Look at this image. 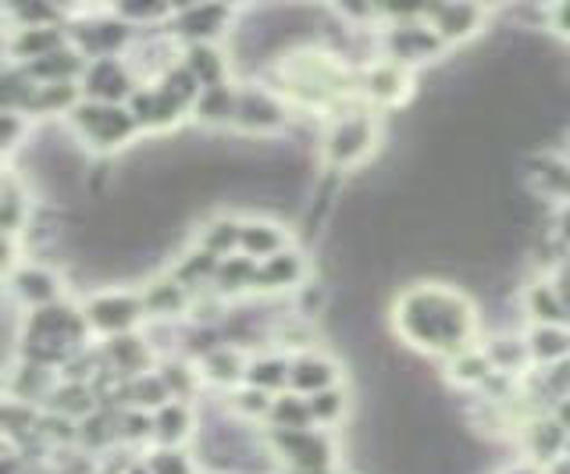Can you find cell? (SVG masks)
I'll return each instance as SVG.
<instances>
[{
    "instance_id": "5bb4252c",
    "label": "cell",
    "mask_w": 570,
    "mask_h": 474,
    "mask_svg": "<svg viewBox=\"0 0 570 474\" xmlns=\"http://www.w3.org/2000/svg\"><path fill=\"white\" fill-rule=\"evenodd\" d=\"M521 310L531 325H570V314L560 300L557 286L549 283V275H534L521 289Z\"/></svg>"
},
{
    "instance_id": "3957f363",
    "label": "cell",
    "mask_w": 570,
    "mask_h": 474,
    "mask_svg": "<svg viewBox=\"0 0 570 474\" xmlns=\"http://www.w3.org/2000/svg\"><path fill=\"white\" fill-rule=\"evenodd\" d=\"M71 129L94 150H118L139 132L136 115L125 103H100V100H79L68 115Z\"/></svg>"
},
{
    "instance_id": "ba28073f",
    "label": "cell",
    "mask_w": 570,
    "mask_h": 474,
    "mask_svg": "<svg viewBox=\"0 0 570 474\" xmlns=\"http://www.w3.org/2000/svg\"><path fill=\"white\" fill-rule=\"evenodd\" d=\"M272 446L285 464H293L303 474H321L332 467L335 446L328 432L296 428V432H272Z\"/></svg>"
},
{
    "instance_id": "9c48e42d",
    "label": "cell",
    "mask_w": 570,
    "mask_h": 474,
    "mask_svg": "<svg viewBox=\"0 0 570 474\" xmlns=\"http://www.w3.org/2000/svg\"><path fill=\"white\" fill-rule=\"evenodd\" d=\"M521 450H524V461L539 464V467H549L552 461H560V456L570 450V432L557 417V411H534L531 417H524Z\"/></svg>"
},
{
    "instance_id": "60d3db41",
    "label": "cell",
    "mask_w": 570,
    "mask_h": 474,
    "mask_svg": "<svg viewBox=\"0 0 570 474\" xmlns=\"http://www.w3.org/2000/svg\"><path fill=\"white\" fill-rule=\"evenodd\" d=\"M26 210H29L26 207V192L18 189L14 179H8V186H4V228H8V236L18 233V225H22Z\"/></svg>"
},
{
    "instance_id": "44dd1931",
    "label": "cell",
    "mask_w": 570,
    "mask_h": 474,
    "mask_svg": "<svg viewBox=\"0 0 570 474\" xmlns=\"http://www.w3.org/2000/svg\"><path fill=\"white\" fill-rule=\"evenodd\" d=\"M481 349H485V357L495 367V375H503V378H517L531 367L528 339L517 336V332H499V336H492Z\"/></svg>"
},
{
    "instance_id": "f1b7e54d",
    "label": "cell",
    "mask_w": 570,
    "mask_h": 474,
    "mask_svg": "<svg viewBox=\"0 0 570 474\" xmlns=\"http://www.w3.org/2000/svg\"><path fill=\"white\" fill-rule=\"evenodd\" d=\"M236 103H239V90L236 86H210V90L200 93L196 100V121H204V126H232L236 121Z\"/></svg>"
},
{
    "instance_id": "f35d334b",
    "label": "cell",
    "mask_w": 570,
    "mask_h": 474,
    "mask_svg": "<svg viewBox=\"0 0 570 474\" xmlns=\"http://www.w3.org/2000/svg\"><path fill=\"white\" fill-rule=\"evenodd\" d=\"M150 474H196L193 467V456L183 446H160L154 450L147 461H142Z\"/></svg>"
},
{
    "instance_id": "52a82bcc",
    "label": "cell",
    "mask_w": 570,
    "mask_h": 474,
    "mask_svg": "<svg viewBox=\"0 0 570 474\" xmlns=\"http://www.w3.org/2000/svg\"><path fill=\"white\" fill-rule=\"evenodd\" d=\"M524 182L534 200L563 207L570 204V154L567 150H539L524 161Z\"/></svg>"
},
{
    "instance_id": "ee69618b",
    "label": "cell",
    "mask_w": 570,
    "mask_h": 474,
    "mask_svg": "<svg viewBox=\"0 0 570 474\" xmlns=\"http://www.w3.org/2000/svg\"><path fill=\"white\" fill-rule=\"evenodd\" d=\"M549 29H552V37H560L563 43H570V4H552L549 8Z\"/></svg>"
},
{
    "instance_id": "e0dca14e",
    "label": "cell",
    "mask_w": 570,
    "mask_h": 474,
    "mask_svg": "<svg viewBox=\"0 0 570 474\" xmlns=\"http://www.w3.org/2000/svg\"><path fill=\"white\" fill-rule=\"evenodd\" d=\"M129 111L136 115L139 129H168L183 118V103H178L165 86H150V90H136L129 100Z\"/></svg>"
},
{
    "instance_id": "bcb514c9",
    "label": "cell",
    "mask_w": 570,
    "mask_h": 474,
    "mask_svg": "<svg viewBox=\"0 0 570 474\" xmlns=\"http://www.w3.org/2000/svg\"><path fill=\"white\" fill-rule=\"evenodd\" d=\"M499 474H546V467L531 464V461H517V464L503 467V471H499Z\"/></svg>"
},
{
    "instance_id": "f6af8a7d",
    "label": "cell",
    "mask_w": 570,
    "mask_h": 474,
    "mask_svg": "<svg viewBox=\"0 0 570 474\" xmlns=\"http://www.w3.org/2000/svg\"><path fill=\"white\" fill-rule=\"evenodd\" d=\"M552 236H557L563 250H570V204H563L557 210V218H552Z\"/></svg>"
},
{
    "instance_id": "b9f144b4",
    "label": "cell",
    "mask_w": 570,
    "mask_h": 474,
    "mask_svg": "<svg viewBox=\"0 0 570 474\" xmlns=\"http://www.w3.org/2000/svg\"><path fill=\"white\" fill-rule=\"evenodd\" d=\"M546 275H549V283L557 286L560 300H563V307L570 314V250H563V257L552 260V265L546 268Z\"/></svg>"
},
{
    "instance_id": "484cf974",
    "label": "cell",
    "mask_w": 570,
    "mask_h": 474,
    "mask_svg": "<svg viewBox=\"0 0 570 474\" xmlns=\"http://www.w3.org/2000/svg\"><path fill=\"white\" fill-rule=\"evenodd\" d=\"M183 65L204 90H210V86H228V58L214 43H189Z\"/></svg>"
},
{
    "instance_id": "d590c367",
    "label": "cell",
    "mask_w": 570,
    "mask_h": 474,
    "mask_svg": "<svg viewBox=\"0 0 570 474\" xmlns=\"http://www.w3.org/2000/svg\"><path fill=\"white\" fill-rule=\"evenodd\" d=\"M289 372H293V361L285 357H261L249 364L246 382L254 385L261 393H272V389H285L289 385Z\"/></svg>"
},
{
    "instance_id": "8fae6325",
    "label": "cell",
    "mask_w": 570,
    "mask_h": 474,
    "mask_svg": "<svg viewBox=\"0 0 570 474\" xmlns=\"http://www.w3.org/2000/svg\"><path fill=\"white\" fill-rule=\"evenodd\" d=\"M421 19L432 26V32L442 43H468L478 37L481 26L489 19V8L481 4H435L421 11Z\"/></svg>"
},
{
    "instance_id": "277c9868",
    "label": "cell",
    "mask_w": 570,
    "mask_h": 474,
    "mask_svg": "<svg viewBox=\"0 0 570 474\" xmlns=\"http://www.w3.org/2000/svg\"><path fill=\"white\" fill-rule=\"evenodd\" d=\"M285 93H293L303 103H328L335 93H343L346 72L328 55L317 50H296L282 61Z\"/></svg>"
},
{
    "instance_id": "e575fe53",
    "label": "cell",
    "mask_w": 570,
    "mask_h": 474,
    "mask_svg": "<svg viewBox=\"0 0 570 474\" xmlns=\"http://www.w3.org/2000/svg\"><path fill=\"white\" fill-rule=\"evenodd\" d=\"M254 278H257V260H249V257H225L218 275H214V286H218L222 296H228V293L254 289Z\"/></svg>"
},
{
    "instance_id": "ac0fdd59",
    "label": "cell",
    "mask_w": 570,
    "mask_h": 474,
    "mask_svg": "<svg viewBox=\"0 0 570 474\" xmlns=\"http://www.w3.org/2000/svg\"><path fill=\"white\" fill-rule=\"evenodd\" d=\"M531 364L539 367H560L570 361V325H531L524 332Z\"/></svg>"
},
{
    "instance_id": "ffe728a7",
    "label": "cell",
    "mask_w": 570,
    "mask_h": 474,
    "mask_svg": "<svg viewBox=\"0 0 570 474\" xmlns=\"http://www.w3.org/2000/svg\"><path fill=\"white\" fill-rule=\"evenodd\" d=\"M307 278V260H303L296 250H282L275 257H267L257 265V278L254 289L257 293H275V289H289L299 286Z\"/></svg>"
},
{
    "instance_id": "c3c4849f",
    "label": "cell",
    "mask_w": 570,
    "mask_h": 474,
    "mask_svg": "<svg viewBox=\"0 0 570 474\" xmlns=\"http://www.w3.org/2000/svg\"><path fill=\"white\" fill-rule=\"evenodd\" d=\"M567 154H570V144H567Z\"/></svg>"
},
{
    "instance_id": "7bdbcfd3",
    "label": "cell",
    "mask_w": 570,
    "mask_h": 474,
    "mask_svg": "<svg viewBox=\"0 0 570 474\" xmlns=\"http://www.w3.org/2000/svg\"><path fill=\"white\" fill-rule=\"evenodd\" d=\"M171 8L165 4H154V8H142V4H121L118 8V19L121 22H132V19H168Z\"/></svg>"
},
{
    "instance_id": "7dc6e473",
    "label": "cell",
    "mask_w": 570,
    "mask_h": 474,
    "mask_svg": "<svg viewBox=\"0 0 570 474\" xmlns=\"http://www.w3.org/2000/svg\"><path fill=\"white\" fill-rule=\"evenodd\" d=\"M546 474H570V453H563L560 461H552V464L546 467Z\"/></svg>"
},
{
    "instance_id": "8d00e7d4",
    "label": "cell",
    "mask_w": 570,
    "mask_h": 474,
    "mask_svg": "<svg viewBox=\"0 0 570 474\" xmlns=\"http://www.w3.org/2000/svg\"><path fill=\"white\" fill-rule=\"evenodd\" d=\"M239 233H243V221H236V218H214L200 233V247L210 250L214 257H225L232 250H239Z\"/></svg>"
},
{
    "instance_id": "d6a6232c",
    "label": "cell",
    "mask_w": 570,
    "mask_h": 474,
    "mask_svg": "<svg viewBox=\"0 0 570 474\" xmlns=\"http://www.w3.org/2000/svg\"><path fill=\"white\" fill-rule=\"evenodd\" d=\"M272 425L275 432H296V428H311L314 417H311V403L307 396L299 393H282L275 403H272Z\"/></svg>"
},
{
    "instance_id": "7a4b0ae2",
    "label": "cell",
    "mask_w": 570,
    "mask_h": 474,
    "mask_svg": "<svg viewBox=\"0 0 570 474\" xmlns=\"http://www.w3.org/2000/svg\"><path fill=\"white\" fill-rule=\"evenodd\" d=\"M89 332L86 314L68 304H50L29 314L26 322V357L32 364H61L71 354H79L82 336Z\"/></svg>"
},
{
    "instance_id": "4316f807",
    "label": "cell",
    "mask_w": 570,
    "mask_h": 474,
    "mask_svg": "<svg viewBox=\"0 0 570 474\" xmlns=\"http://www.w3.org/2000/svg\"><path fill=\"white\" fill-rule=\"evenodd\" d=\"M68 47L65 43V32L58 26H36V29H14V40H11V55L18 61H40L53 50Z\"/></svg>"
},
{
    "instance_id": "74e56055",
    "label": "cell",
    "mask_w": 570,
    "mask_h": 474,
    "mask_svg": "<svg viewBox=\"0 0 570 474\" xmlns=\"http://www.w3.org/2000/svg\"><path fill=\"white\" fill-rule=\"evenodd\" d=\"M53 411L65 414V417H86L94 414V393H89V385L82 382H65L53 389Z\"/></svg>"
},
{
    "instance_id": "7402d4cb",
    "label": "cell",
    "mask_w": 570,
    "mask_h": 474,
    "mask_svg": "<svg viewBox=\"0 0 570 474\" xmlns=\"http://www.w3.org/2000/svg\"><path fill=\"white\" fill-rule=\"evenodd\" d=\"M361 90L367 100L374 103H400L406 97V68L396 61H379V65H367V72L361 79Z\"/></svg>"
},
{
    "instance_id": "8992f818",
    "label": "cell",
    "mask_w": 570,
    "mask_h": 474,
    "mask_svg": "<svg viewBox=\"0 0 570 474\" xmlns=\"http://www.w3.org/2000/svg\"><path fill=\"white\" fill-rule=\"evenodd\" d=\"M86 325L100 332V336L115 339V336H129L139 325V318H147V307H142V296L129 289H100L86 300L82 307Z\"/></svg>"
},
{
    "instance_id": "4fadbf2b",
    "label": "cell",
    "mask_w": 570,
    "mask_h": 474,
    "mask_svg": "<svg viewBox=\"0 0 570 474\" xmlns=\"http://www.w3.org/2000/svg\"><path fill=\"white\" fill-rule=\"evenodd\" d=\"M445 43L432 32V26H428L421 14H414V19H406L400 26L389 29V55L396 65H417V61H432V55H439Z\"/></svg>"
},
{
    "instance_id": "f546056e",
    "label": "cell",
    "mask_w": 570,
    "mask_h": 474,
    "mask_svg": "<svg viewBox=\"0 0 570 474\" xmlns=\"http://www.w3.org/2000/svg\"><path fill=\"white\" fill-rule=\"evenodd\" d=\"M186 286H178L175 278H154V283L142 289V307L154 318H178L186 310Z\"/></svg>"
},
{
    "instance_id": "5b68a950",
    "label": "cell",
    "mask_w": 570,
    "mask_h": 474,
    "mask_svg": "<svg viewBox=\"0 0 570 474\" xmlns=\"http://www.w3.org/2000/svg\"><path fill=\"white\" fill-rule=\"evenodd\" d=\"M374 147H379V126H374L371 111L338 115L325 129V139H321V154H325V161L335 168L361 165L364 157H371Z\"/></svg>"
},
{
    "instance_id": "603a6c76",
    "label": "cell",
    "mask_w": 570,
    "mask_h": 474,
    "mask_svg": "<svg viewBox=\"0 0 570 474\" xmlns=\"http://www.w3.org/2000/svg\"><path fill=\"white\" fill-rule=\"evenodd\" d=\"M129 40V22H89L76 32V50L86 58H115L118 55V47Z\"/></svg>"
},
{
    "instance_id": "6da1fadb",
    "label": "cell",
    "mask_w": 570,
    "mask_h": 474,
    "mask_svg": "<svg viewBox=\"0 0 570 474\" xmlns=\"http://www.w3.org/2000/svg\"><path fill=\"white\" fill-rule=\"evenodd\" d=\"M396 332L424 354L456 357L471 349L478 332L474 304L445 283L410 286L396 300Z\"/></svg>"
},
{
    "instance_id": "ab89813d",
    "label": "cell",
    "mask_w": 570,
    "mask_h": 474,
    "mask_svg": "<svg viewBox=\"0 0 570 474\" xmlns=\"http://www.w3.org/2000/svg\"><path fill=\"white\" fill-rule=\"evenodd\" d=\"M307 403H311V417L317 421V425H338L346 414V393L338 389V385H332V389H325V393L307 396Z\"/></svg>"
},
{
    "instance_id": "2e32d148",
    "label": "cell",
    "mask_w": 570,
    "mask_h": 474,
    "mask_svg": "<svg viewBox=\"0 0 570 474\" xmlns=\"http://www.w3.org/2000/svg\"><path fill=\"white\" fill-rule=\"evenodd\" d=\"M11 289H14V296H18V300H22L26 307L40 310V307L58 304V296H61V278L53 275L50 268H43V265H22V268H14V271H11Z\"/></svg>"
},
{
    "instance_id": "30bf717a",
    "label": "cell",
    "mask_w": 570,
    "mask_h": 474,
    "mask_svg": "<svg viewBox=\"0 0 570 474\" xmlns=\"http://www.w3.org/2000/svg\"><path fill=\"white\" fill-rule=\"evenodd\" d=\"M82 93L86 100H100V103H121L136 97V79L132 68L121 58H100L89 61L82 72Z\"/></svg>"
},
{
    "instance_id": "7c38bea8",
    "label": "cell",
    "mask_w": 570,
    "mask_h": 474,
    "mask_svg": "<svg viewBox=\"0 0 570 474\" xmlns=\"http://www.w3.org/2000/svg\"><path fill=\"white\" fill-rule=\"evenodd\" d=\"M236 129L243 132H275L285 126V103L272 93L261 90V86H243L239 90V103H236Z\"/></svg>"
},
{
    "instance_id": "d6986e66",
    "label": "cell",
    "mask_w": 570,
    "mask_h": 474,
    "mask_svg": "<svg viewBox=\"0 0 570 474\" xmlns=\"http://www.w3.org/2000/svg\"><path fill=\"white\" fill-rule=\"evenodd\" d=\"M282 250H289V236L278 221H267V218H249L243 221V233H239V254L249 260H267Z\"/></svg>"
},
{
    "instance_id": "1f68e13d",
    "label": "cell",
    "mask_w": 570,
    "mask_h": 474,
    "mask_svg": "<svg viewBox=\"0 0 570 474\" xmlns=\"http://www.w3.org/2000/svg\"><path fill=\"white\" fill-rule=\"evenodd\" d=\"M249 372V364L243 361L239 349H232V346H214L207 349V357H204V375L210 382H218V385H236L239 378H246Z\"/></svg>"
},
{
    "instance_id": "4dcf8cb0",
    "label": "cell",
    "mask_w": 570,
    "mask_h": 474,
    "mask_svg": "<svg viewBox=\"0 0 570 474\" xmlns=\"http://www.w3.org/2000/svg\"><path fill=\"white\" fill-rule=\"evenodd\" d=\"M450 378L460 385H471V389H485V385L495 378V367L489 364L485 349H463V354L450 357Z\"/></svg>"
},
{
    "instance_id": "cb8c5ba5",
    "label": "cell",
    "mask_w": 570,
    "mask_h": 474,
    "mask_svg": "<svg viewBox=\"0 0 570 474\" xmlns=\"http://www.w3.org/2000/svg\"><path fill=\"white\" fill-rule=\"evenodd\" d=\"M335 378H338V367L325 354H299L289 372V389H296L303 396H314V393L332 389Z\"/></svg>"
},
{
    "instance_id": "83f0119b",
    "label": "cell",
    "mask_w": 570,
    "mask_h": 474,
    "mask_svg": "<svg viewBox=\"0 0 570 474\" xmlns=\"http://www.w3.org/2000/svg\"><path fill=\"white\" fill-rule=\"evenodd\" d=\"M150 421H154V438L160 446H183L193 432V411L186 407V399L165 403Z\"/></svg>"
},
{
    "instance_id": "836d02e7",
    "label": "cell",
    "mask_w": 570,
    "mask_h": 474,
    "mask_svg": "<svg viewBox=\"0 0 570 474\" xmlns=\"http://www.w3.org/2000/svg\"><path fill=\"white\" fill-rule=\"evenodd\" d=\"M125 393H129V403H132L136 411H142V414H147V411L157 414L160 407H165V403H171V393H168V385H165V378H160V375L129 378V389H125Z\"/></svg>"
},
{
    "instance_id": "9a60e30c",
    "label": "cell",
    "mask_w": 570,
    "mask_h": 474,
    "mask_svg": "<svg viewBox=\"0 0 570 474\" xmlns=\"http://www.w3.org/2000/svg\"><path fill=\"white\" fill-rule=\"evenodd\" d=\"M236 19L228 8L222 4H196V8H183L171 14V26L178 37H186L189 43H210L214 37H222V32L228 29V22Z\"/></svg>"
},
{
    "instance_id": "d4e9b609",
    "label": "cell",
    "mask_w": 570,
    "mask_h": 474,
    "mask_svg": "<svg viewBox=\"0 0 570 474\" xmlns=\"http://www.w3.org/2000/svg\"><path fill=\"white\" fill-rule=\"evenodd\" d=\"M104 354L107 361H111V372L115 375H125V378H139V375H147V364H150V346L142 343L139 336H115V339H107L104 346Z\"/></svg>"
}]
</instances>
